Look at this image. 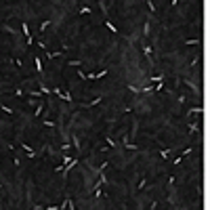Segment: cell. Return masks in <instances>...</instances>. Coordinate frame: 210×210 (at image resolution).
<instances>
[{
  "label": "cell",
  "mask_w": 210,
  "mask_h": 210,
  "mask_svg": "<svg viewBox=\"0 0 210 210\" xmlns=\"http://www.w3.org/2000/svg\"><path fill=\"white\" fill-rule=\"evenodd\" d=\"M149 34H151V23H149V21H145V23H143V36L147 38Z\"/></svg>",
  "instance_id": "cell-13"
},
{
  "label": "cell",
  "mask_w": 210,
  "mask_h": 210,
  "mask_svg": "<svg viewBox=\"0 0 210 210\" xmlns=\"http://www.w3.org/2000/svg\"><path fill=\"white\" fill-rule=\"evenodd\" d=\"M38 86H40V93H42V97H44V95H46V97H49V95H51V88H49V86H46L44 82H42V80H38Z\"/></svg>",
  "instance_id": "cell-6"
},
{
  "label": "cell",
  "mask_w": 210,
  "mask_h": 210,
  "mask_svg": "<svg viewBox=\"0 0 210 210\" xmlns=\"http://www.w3.org/2000/svg\"><path fill=\"white\" fill-rule=\"evenodd\" d=\"M187 126H189V134H195V132L200 130V122L198 120H195V122H189Z\"/></svg>",
  "instance_id": "cell-7"
},
{
  "label": "cell",
  "mask_w": 210,
  "mask_h": 210,
  "mask_svg": "<svg viewBox=\"0 0 210 210\" xmlns=\"http://www.w3.org/2000/svg\"><path fill=\"white\" fill-rule=\"evenodd\" d=\"M78 13H80V15H88V13H93V9H90V6H80V9H78Z\"/></svg>",
  "instance_id": "cell-15"
},
{
  "label": "cell",
  "mask_w": 210,
  "mask_h": 210,
  "mask_svg": "<svg viewBox=\"0 0 210 210\" xmlns=\"http://www.w3.org/2000/svg\"><path fill=\"white\" fill-rule=\"evenodd\" d=\"M147 9H149L151 13H155V4H153V0H147Z\"/></svg>",
  "instance_id": "cell-28"
},
{
  "label": "cell",
  "mask_w": 210,
  "mask_h": 210,
  "mask_svg": "<svg viewBox=\"0 0 210 210\" xmlns=\"http://www.w3.org/2000/svg\"><path fill=\"white\" fill-rule=\"evenodd\" d=\"M21 149H23L25 153H28V155H30V158H32V160H34V158H36V151H34V149H32V147L28 145V143H23V141H21Z\"/></svg>",
  "instance_id": "cell-4"
},
{
  "label": "cell",
  "mask_w": 210,
  "mask_h": 210,
  "mask_svg": "<svg viewBox=\"0 0 210 210\" xmlns=\"http://www.w3.org/2000/svg\"><path fill=\"white\" fill-rule=\"evenodd\" d=\"M174 181H177V177H174V174H170V177H168V187H172Z\"/></svg>",
  "instance_id": "cell-30"
},
{
  "label": "cell",
  "mask_w": 210,
  "mask_h": 210,
  "mask_svg": "<svg viewBox=\"0 0 210 210\" xmlns=\"http://www.w3.org/2000/svg\"><path fill=\"white\" fill-rule=\"evenodd\" d=\"M204 109H202V105H193L191 109H189V113H202Z\"/></svg>",
  "instance_id": "cell-20"
},
{
  "label": "cell",
  "mask_w": 210,
  "mask_h": 210,
  "mask_svg": "<svg viewBox=\"0 0 210 210\" xmlns=\"http://www.w3.org/2000/svg\"><path fill=\"white\" fill-rule=\"evenodd\" d=\"M137 210H141V208H137Z\"/></svg>",
  "instance_id": "cell-34"
},
{
  "label": "cell",
  "mask_w": 210,
  "mask_h": 210,
  "mask_svg": "<svg viewBox=\"0 0 210 210\" xmlns=\"http://www.w3.org/2000/svg\"><path fill=\"white\" fill-rule=\"evenodd\" d=\"M34 63H36V72L42 74V70H44L42 67V57H34Z\"/></svg>",
  "instance_id": "cell-11"
},
{
  "label": "cell",
  "mask_w": 210,
  "mask_h": 210,
  "mask_svg": "<svg viewBox=\"0 0 210 210\" xmlns=\"http://www.w3.org/2000/svg\"><path fill=\"white\" fill-rule=\"evenodd\" d=\"M122 145H124L126 149H139V145L137 143H130V139H128L126 134H124V139H122Z\"/></svg>",
  "instance_id": "cell-2"
},
{
  "label": "cell",
  "mask_w": 210,
  "mask_h": 210,
  "mask_svg": "<svg viewBox=\"0 0 210 210\" xmlns=\"http://www.w3.org/2000/svg\"><path fill=\"white\" fill-rule=\"evenodd\" d=\"M164 74H153V76H149V80H151V82H155V84H158V82H164Z\"/></svg>",
  "instance_id": "cell-10"
},
{
  "label": "cell",
  "mask_w": 210,
  "mask_h": 210,
  "mask_svg": "<svg viewBox=\"0 0 210 210\" xmlns=\"http://www.w3.org/2000/svg\"><path fill=\"white\" fill-rule=\"evenodd\" d=\"M191 151H193V147H187V149L183 151L181 155H177V158H179V160H183V158H185V155H189V153H191Z\"/></svg>",
  "instance_id": "cell-24"
},
{
  "label": "cell",
  "mask_w": 210,
  "mask_h": 210,
  "mask_svg": "<svg viewBox=\"0 0 210 210\" xmlns=\"http://www.w3.org/2000/svg\"><path fill=\"white\" fill-rule=\"evenodd\" d=\"M0 109H2V111L6 113V116H13V109H11L9 105H2V103H0Z\"/></svg>",
  "instance_id": "cell-19"
},
{
  "label": "cell",
  "mask_w": 210,
  "mask_h": 210,
  "mask_svg": "<svg viewBox=\"0 0 210 210\" xmlns=\"http://www.w3.org/2000/svg\"><path fill=\"white\" fill-rule=\"evenodd\" d=\"M147 185V177H141V181H139V185H137V191H141V189H143Z\"/></svg>",
  "instance_id": "cell-18"
},
{
  "label": "cell",
  "mask_w": 210,
  "mask_h": 210,
  "mask_svg": "<svg viewBox=\"0 0 210 210\" xmlns=\"http://www.w3.org/2000/svg\"><path fill=\"white\" fill-rule=\"evenodd\" d=\"M160 90H164V82H158L153 86V93H160Z\"/></svg>",
  "instance_id": "cell-25"
},
{
  "label": "cell",
  "mask_w": 210,
  "mask_h": 210,
  "mask_svg": "<svg viewBox=\"0 0 210 210\" xmlns=\"http://www.w3.org/2000/svg\"><path fill=\"white\" fill-rule=\"evenodd\" d=\"M72 145H74V149H76V151L80 153V149H82V145H80V137H78L76 132L72 134Z\"/></svg>",
  "instance_id": "cell-3"
},
{
  "label": "cell",
  "mask_w": 210,
  "mask_h": 210,
  "mask_svg": "<svg viewBox=\"0 0 210 210\" xmlns=\"http://www.w3.org/2000/svg\"><path fill=\"white\" fill-rule=\"evenodd\" d=\"M44 113V101H38V105H36V109H34V116H42Z\"/></svg>",
  "instance_id": "cell-9"
},
{
  "label": "cell",
  "mask_w": 210,
  "mask_h": 210,
  "mask_svg": "<svg viewBox=\"0 0 210 210\" xmlns=\"http://www.w3.org/2000/svg\"><path fill=\"white\" fill-rule=\"evenodd\" d=\"M101 101H103V97H97V99H93V101H88V103H82V105H80V107H84V109H86V107H95V105H99Z\"/></svg>",
  "instance_id": "cell-8"
},
{
  "label": "cell",
  "mask_w": 210,
  "mask_h": 210,
  "mask_svg": "<svg viewBox=\"0 0 210 210\" xmlns=\"http://www.w3.org/2000/svg\"><path fill=\"white\" fill-rule=\"evenodd\" d=\"M42 124H44L46 128H55V126H57V124H55L53 120H46V118H44V122H42Z\"/></svg>",
  "instance_id": "cell-23"
},
{
  "label": "cell",
  "mask_w": 210,
  "mask_h": 210,
  "mask_svg": "<svg viewBox=\"0 0 210 210\" xmlns=\"http://www.w3.org/2000/svg\"><path fill=\"white\" fill-rule=\"evenodd\" d=\"M141 51H143V55L147 57V61H149V65L153 67V49H151V44L143 42V44H141Z\"/></svg>",
  "instance_id": "cell-1"
},
{
  "label": "cell",
  "mask_w": 210,
  "mask_h": 210,
  "mask_svg": "<svg viewBox=\"0 0 210 210\" xmlns=\"http://www.w3.org/2000/svg\"><path fill=\"white\" fill-rule=\"evenodd\" d=\"M11 61H15V65L19 67V70H21V67H23V61H21V59H11Z\"/></svg>",
  "instance_id": "cell-32"
},
{
  "label": "cell",
  "mask_w": 210,
  "mask_h": 210,
  "mask_svg": "<svg viewBox=\"0 0 210 210\" xmlns=\"http://www.w3.org/2000/svg\"><path fill=\"white\" fill-rule=\"evenodd\" d=\"M70 65H72V67H80V65H82V59H72Z\"/></svg>",
  "instance_id": "cell-22"
},
{
  "label": "cell",
  "mask_w": 210,
  "mask_h": 210,
  "mask_svg": "<svg viewBox=\"0 0 210 210\" xmlns=\"http://www.w3.org/2000/svg\"><path fill=\"white\" fill-rule=\"evenodd\" d=\"M183 42H185L187 46H198V44H200V40H198V38H189V40H183Z\"/></svg>",
  "instance_id": "cell-16"
},
{
  "label": "cell",
  "mask_w": 210,
  "mask_h": 210,
  "mask_svg": "<svg viewBox=\"0 0 210 210\" xmlns=\"http://www.w3.org/2000/svg\"><path fill=\"white\" fill-rule=\"evenodd\" d=\"M126 88L130 90V93H134V95H139V93H141V88H137V86H132V84H128Z\"/></svg>",
  "instance_id": "cell-26"
},
{
  "label": "cell",
  "mask_w": 210,
  "mask_h": 210,
  "mask_svg": "<svg viewBox=\"0 0 210 210\" xmlns=\"http://www.w3.org/2000/svg\"><path fill=\"white\" fill-rule=\"evenodd\" d=\"M107 76V70H101V72H97V80H103Z\"/></svg>",
  "instance_id": "cell-27"
},
{
  "label": "cell",
  "mask_w": 210,
  "mask_h": 210,
  "mask_svg": "<svg viewBox=\"0 0 210 210\" xmlns=\"http://www.w3.org/2000/svg\"><path fill=\"white\" fill-rule=\"evenodd\" d=\"M86 80H97V72H90V74H86Z\"/></svg>",
  "instance_id": "cell-29"
},
{
  "label": "cell",
  "mask_w": 210,
  "mask_h": 210,
  "mask_svg": "<svg viewBox=\"0 0 210 210\" xmlns=\"http://www.w3.org/2000/svg\"><path fill=\"white\" fill-rule=\"evenodd\" d=\"M78 78H80V80H86V74H84L82 70H78Z\"/></svg>",
  "instance_id": "cell-33"
},
{
  "label": "cell",
  "mask_w": 210,
  "mask_h": 210,
  "mask_svg": "<svg viewBox=\"0 0 210 210\" xmlns=\"http://www.w3.org/2000/svg\"><path fill=\"white\" fill-rule=\"evenodd\" d=\"M168 155H170V149H160V158L162 160H168Z\"/></svg>",
  "instance_id": "cell-21"
},
{
  "label": "cell",
  "mask_w": 210,
  "mask_h": 210,
  "mask_svg": "<svg viewBox=\"0 0 210 210\" xmlns=\"http://www.w3.org/2000/svg\"><path fill=\"white\" fill-rule=\"evenodd\" d=\"M105 25H107V30H109V32L118 34V28H116V25H113V21H111V19H105Z\"/></svg>",
  "instance_id": "cell-12"
},
{
  "label": "cell",
  "mask_w": 210,
  "mask_h": 210,
  "mask_svg": "<svg viewBox=\"0 0 210 210\" xmlns=\"http://www.w3.org/2000/svg\"><path fill=\"white\" fill-rule=\"evenodd\" d=\"M105 143H107V147H109V149H116V147H118V143H116L111 137H105Z\"/></svg>",
  "instance_id": "cell-14"
},
{
  "label": "cell",
  "mask_w": 210,
  "mask_h": 210,
  "mask_svg": "<svg viewBox=\"0 0 210 210\" xmlns=\"http://www.w3.org/2000/svg\"><path fill=\"white\" fill-rule=\"evenodd\" d=\"M23 95H25L23 88H15V97H23Z\"/></svg>",
  "instance_id": "cell-31"
},
{
  "label": "cell",
  "mask_w": 210,
  "mask_h": 210,
  "mask_svg": "<svg viewBox=\"0 0 210 210\" xmlns=\"http://www.w3.org/2000/svg\"><path fill=\"white\" fill-rule=\"evenodd\" d=\"M99 9L105 15V19H109V9H107V2H105V0H99Z\"/></svg>",
  "instance_id": "cell-5"
},
{
  "label": "cell",
  "mask_w": 210,
  "mask_h": 210,
  "mask_svg": "<svg viewBox=\"0 0 210 210\" xmlns=\"http://www.w3.org/2000/svg\"><path fill=\"white\" fill-rule=\"evenodd\" d=\"M49 25H53V21H51V19H44V21L40 23V32H46V28H49Z\"/></svg>",
  "instance_id": "cell-17"
}]
</instances>
